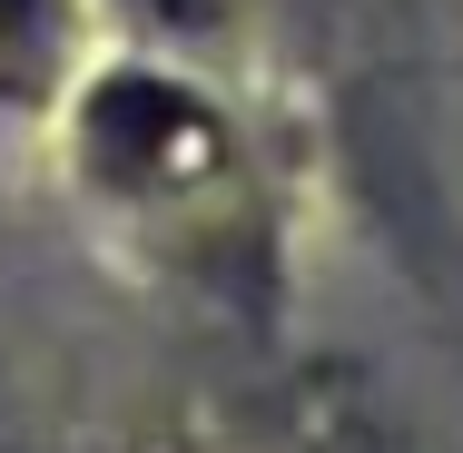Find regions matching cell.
Wrapping results in <instances>:
<instances>
[{"label":"cell","mask_w":463,"mask_h":453,"mask_svg":"<svg viewBox=\"0 0 463 453\" xmlns=\"http://www.w3.org/2000/svg\"><path fill=\"white\" fill-rule=\"evenodd\" d=\"M138 10H158V20H187V10H197V0H138Z\"/></svg>","instance_id":"obj_2"},{"label":"cell","mask_w":463,"mask_h":453,"mask_svg":"<svg viewBox=\"0 0 463 453\" xmlns=\"http://www.w3.org/2000/svg\"><path fill=\"white\" fill-rule=\"evenodd\" d=\"M40 40H50V0H0V60H20Z\"/></svg>","instance_id":"obj_1"}]
</instances>
